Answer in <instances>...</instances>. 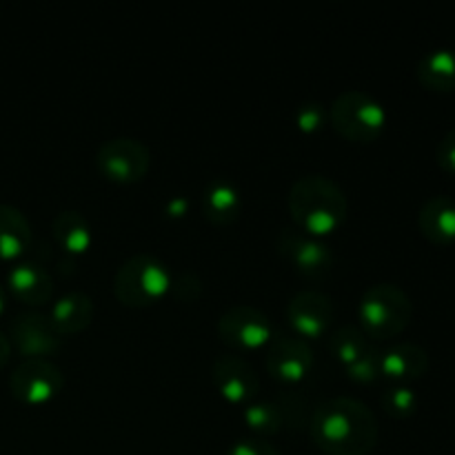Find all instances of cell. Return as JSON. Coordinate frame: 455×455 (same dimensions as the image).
Returning <instances> with one entry per match:
<instances>
[{"mask_svg": "<svg viewBox=\"0 0 455 455\" xmlns=\"http://www.w3.org/2000/svg\"><path fill=\"white\" fill-rule=\"evenodd\" d=\"M311 438L327 455H369L378 443L376 413L351 395L324 398L311 409Z\"/></svg>", "mask_w": 455, "mask_h": 455, "instance_id": "6da1fadb", "label": "cell"}, {"mask_svg": "<svg viewBox=\"0 0 455 455\" xmlns=\"http://www.w3.org/2000/svg\"><path fill=\"white\" fill-rule=\"evenodd\" d=\"M287 203L298 229L318 238L336 231L349 212V200L342 187L323 173L298 178L289 189Z\"/></svg>", "mask_w": 455, "mask_h": 455, "instance_id": "7a4b0ae2", "label": "cell"}, {"mask_svg": "<svg viewBox=\"0 0 455 455\" xmlns=\"http://www.w3.org/2000/svg\"><path fill=\"white\" fill-rule=\"evenodd\" d=\"M360 329L371 340L395 338L413 318V302L403 287L394 283H376L364 289L358 307Z\"/></svg>", "mask_w": 455, "mask_h": 455, "instance_id": "3957f363", "label": "cell"}, {"mask_svg": "<svg viewBox=\"0 0 455 455\" xmlns=\"http://www.w3.org/2000/svg\"><path fill=\"white\" fill-rule=\"evenodd\" d=\"M173 274L154 253H136L118 267L114 293L123 305L147 307L160 300L172 289Z\"/></svg>", "mask_w": 455, "mask_h": 455, "instance_id": "277c9868", "label": "cell"}, {"mask_svg": "<svg viewBox=\"0 0 455 455\" xmlns=\"http://www.w3.org/2000/svg\"><path fill=\"white\" fill-rule=\"evenodd\" d=\"M329 120L333 129L347 140L371 142L387 124V109L376 96L363 89H347L338 93L329 107Z\"/></svg>", "mask_w": 455, "mask_h": 455, "instance_id": "5b68a950", "label": "cell"}, {"mask_svg": "<svg viewBox=\"0 0 455 455\" xmlns=\"http://www.w3.org/2000/svg\"><path fill=\"white\" fill-rule=\"evenodd\" d=\"M96 164L102 176L114 182H138L149 172L151 154L138 138L118 136L102 142L96 151Z\"/></svg>", "mask_w": 455, "mask_h": 455, "instance_id": "8992f818", "label": "cell"}, {"mask_svg": "<svg viewBox=\"0 0 455 455\" xmlns=\"http://www.w3.org/2000/svg\"><path fill=\"white\" fill-rule=\"evenodd\" d=\"M278 249L293 265L298 274L309 280L327 278L336 265V253L318 235H311L298 227H287L278 235Z\"/></svg>", "mask_w": 455, "mask_h": 455, "instance_id": "52a82bcc", "label": "cell"}, {"mask_svg": "<svg viewBox=\"0 0 455 455\" xmlns=\"http://www.w3.org/2000/svg\"><path fill=\"white\" fill-rule=\"evenodd\" d=\"M65 387V373L49 358H27L9 376V389L25 404H44Z\"/></svg>", "mask_w": 455, "mask_h": 455, "instance_id": "ba28073f", "label": "cell"}, {"mask_svg": "<svg viewBox=\"0 0 455 455\" xmlns=\"http://www.w3.org/2000/svg\"><path fill=\"white\" fill-rule=\"evenodd\" d=\"M218 333L234 349L253 351L269 345L274 338V324L269 315L253 305H231L218 320Z\"/></svg>", "mask_w": 455, "mask_h": 455, "instance_id": "9c48e42d", "label": "cell"}, {"mask_svg": "<svg viewBox=\"0 0 455 455\" xmlns=\"http://www.w3.org/2000/svg\"><path fill=\"white\" fill-rule=\"evenodd\" d=\"M9 342L27 358H49L62 345V336L52 318L40 311H20L9 323Z\"/></svg>", "mask_w": 455, "mask_h": 455, "instance_id": "30bf717a", "label": "cell"}, {"mask_svg": "<svg viewBox=\"0 0 455 455\" xmlns=\"http://www.w3.org/2000/svg\"><path fill=\"white\" fill-rule=\"evenodd\" d=\"M287 318L300 338H320L331 331L336 302L318 289H302L289 300Z\"/></svg>", "mask_w": 455, "mask_h": 455, "instance_id": "8fae6325", "label": "cell"}, {"mask_svg": "<svg viewBox=\"0 0 455 455\" xmlns=\"http://www.w3.org/2000/svg\"><path fill=\"white\" fill-rule=\"evenodd\" d=\"M267 371L283 382H298L314 369V351L305 338L296 333H278L269 340Z\"/></svg>", "mask_w": 455, "mask_h": 455, "instance_id": "7c38bea8", "label": "cell"}, {"mask_svg": "<svg viewBox=\"0 0 455 455\" xmlns=\"http://www.w3.org/2000/svg\"><path fill=\"white\" fill-rule=\"evenodd\" d=\"M213 380L229 403H249L258 395L260 376L247 358L235 354L218 355L213 363Z\"/></svg>", "mask_w": 455, "mask_h": 455, "instance_id": "4fadbf2b", "label": "cell"}, {"mask_svg": "<svg viewBox=\"0 0 455 455\" xmlns=\"http://www.w3.org/2000/svg\"><path fill=\"white\" fill-rule=\"evenodd\" d=\"M7 287L20 302L40 307L52 302L53 280L49 271L38 262H16L7 271Z\"/></svg>", "mask_w": 455, "mask_h": 455, "instance_id": "5bb4252c", "label": "cell"}, {"mask_svg": "<svg viewBox=\"0 0 455 455\" xmlns=\"http://www.w3.org/2000/svg\"><path fill=\"white\" fill-rule=\"evenodd\" d=\"M378 363H380L382 376L391 378L398 385H404L407 380H416V378L425 376L431 358L429 351L425 347L416 345V342H395V345L380 351Z\"/></svg>", "mask_w": 455, "mask_h": 455, "instance_id": "9a60e30c", "label": "cell"}, {"mask_svg": "<svg viewBox=\"0 0 455 455\" xmlns=\"http://www.w3.org/2000/svg\"><path fill=\"white\" fill-rule=\"evenodd\" d=\"M418 227L431 243H455V200L451 196H431L418 213Z\"/></svg>", "mask_w": 455, "mask_h": 455, "instance_id": "2e32d148", "label": "cell"}, {"mask_svg": "<svg viewBox=\"0 0 455 455\" xmlns=\"http://www.w3.org/2000/svg\"><path fill=\"white\" fill-rule=\"evenodd\" d=\"M93 315H96V305H93L92 296L83 291L65 293L53 300L52 311H49V318H52L53 327L60 331V336L84 331L93 323Z\"/></svg>", "mask_w": 455, "mask_h": 455, "instance_id": "e0dca14e", "label": "cell"}, {"mask_svg": "<svg viewBox=\"0 0 455 455\" xmlns=\"http://www.w3.org/2000/svg\"><path fill=\"white\" fill-rule=\"evenodd\" d=\"M31 247V225L13 204H0V260H16Z\"/></svg>", "mask_w": 455, "mask_h": 455, "instance_id": "ac0fdd59", "label": "cell"}, {"mask_svg": "<svg viewBox=\"0 0 455 455\" xmlns=\"http://www.w3.org/2000/svg\"><path fill=\"white\" fill-rule=\"evenodd\" d=\"M203 212L213 225H231L243 212V196L229 180H213L204 187Z\"/></svg>", "mask_w": 455, "mask_h": 455, "instance_id": "d6986e66", "label": "cell"}, {"mask_svg": "<svg viewBox=\"0 0 455 455\" xmlns=\"http://www.w3.org/2000/svg\"><path fill=\"white\" fill-rule=\"evenodd\" d=\"M418 80L434 92H453L455 89V49L438 47L427 52L418 60Z\"/></svg>", "mask_w": 455, "mask_h": 455, "instance_id": "ffe728a7", "label": "cell"}, {"mask_svg": "<svg viewBox=\"0 0 455 455\" xmlns=\"http://www.w3.org/2000/svg\"><path fill=\"white\" fill-rule=\"evenodd\" d=\"M52 234L56 238V243L69 253L87 251L93 238L89 220L83 213L76 212V209H65V212H60L53 218Z\"/></svg>", "mask_w": 455, "mask_h": 455, "instance_id": "44dd1931", "label": "cell"}, {"mask_svg": "<svg viewBox=\"0 0 455 455\" xmlns=\"http://www.w3.org/2000/svg\"><path fill=\"white\" fill-rule=\"evenodd\" d=\"M329 349L333 351V355H336L345 367L347 364L355 363V360H360L363 355L378 351L371 338H369L360 327H354V324H342V327L331 329V331H329Z\"/></svg>", "mask_w": 455, "mask_h": 455, "instance_id": "7402d4cb", "label": "cell"}, {"mask_svg": "<svg viewBox=\"0 0 455 455\" xmlns=\"http://www.w3.org/2000/svg\"><path fill=\"white\" fill-rule=\"evenodd\" d=\"M243 416L244 422H247L253 431H258V434L262 435L278 434L284 425L283 411H280L275 400H256V403L244 407Z\"/></svg>", "mask_w": 455, "mask_h": 455, "instance_id": "603a6c76", "label": "cell"}, {"mask_svg": "<svg viewBox=\"0 0 455 455\" xmlns=\"http://www.w3.org/2000/svg\"><path fill=\"white\" fill-rule=\"evenodd\" d=\"M382 407L395 418L413 416L418 409V394L409 385H394L382 394Z\"/></svg>", "mask_w": 455, "mask_h": 455, "instance_id": "cb8c5ba5", "label": "cell"}, {"mask_svg": "<svg viewBox=\"0 0 455 455\" xmlns=\"http://www.w3.org/2000/svg\"><path fill=\"white\" fill-rule=\"evenodd\" d=\"M324 120H327V111H324L323 102H305L298 107L296 124L302 132H318Z\"/></svg>", "mask_w": 455, "mask_h": 455, "instance_id": "d4e9b609", "label": "cell"}, {"mask_svg": "<svg viewBox=\"0 0 455 455\" xmlns=\"http://www.w3.org/2000/svg\"><path fill=\"white\" fill-rule=\"evenodd\" d=\"M378 355H380V351H373V354L369 355H363L360 360H355V363L347 364V373H349V378H354V380L358 382H371L376 380L378 373H380V363H378Z\"/></svg>", "mask_w": 455, "mask_h": 455, "instance_id": "484cf974", "label": "cell"}, {"mask_svg": "<svg viewBox=\"0 0 455 455\" xmlns=\"http://www.w3.org/2000/svg\"><path fill=\"white\" fill-rule=\"evenodd\" d=\"M225 455H280V451L265 438H243L231 444Z\"/></svg>", "mask_w": 455, "mask_h": 455, "instance_id": "4316f807", "label": "cell"}, {"mask_svg": "<svg viewBox=\"0 0 455 455\" xmlns=\"http://www.w3.org/2000/svg\"><path fill=\"white\" fill-rule=\"evenodd\" d=\"M435 160H438L440 169H444L447 173H455V127L449 129L443 140L438 142Z\"/></svg>", "mask_w": 455, "mask_h": 455, "instance_id": "83f0119b", "label": "cell"}, {"mask_svg": "<svg viewBox=\"0 0 455 455\" xmlns=\"http://www.w3.org/2000/svg\"><path fill=\"white\" fill-rule=\"evenodd\" d=\"M9 355H12V342H9V336L0 331V369L9 363Z\"/></svg>", "mask_w": 455, "mask_h": 455, "instance_id": "f1b7e54d", "label": "cell"}, {"mask_svg": "<svg viewBox=\"0 0 455 455\" xmlns=\"http://www.w3.org/2000/svg\"><path fill=\"white\" fill-rule=\"evenodd\" d=\"M185 207H187L185 198H173L172 204H169V212H172V216L173 213H176V216H180V213H185Z\"/></svg>", "mask_w": 455, "mask_h": 455, "instance_id": "f546056e", "label": "cell"}, {"mask_svg": "<svg viewBox=\"0 0 455 455\" xmlns=\"http://www.w3.org/2000/svg\"><path fill=\"white\" fill-rule=\"evenodd\" d=\"M4 309H7V293H4V287L0 284V315L4 314Z\"/></svg>", "mask_w": 455, "mask_h": 455, "instance_id": "4dcf8cb0", "label": "cell"}]
</instances>
